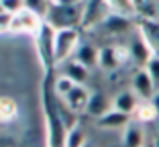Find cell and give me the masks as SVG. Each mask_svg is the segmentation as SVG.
<instances>
[{
    "instance_id": "16",
    "label": "cell",
    "mask_w": 159,
    "mask_h": 147,
    "mask_svg": "<svg viewBox=\"0 0 159 147\" xmlns=\"http://www.w3.org/2000/svg\"><path fill=\"white\" fill-rule=\"evenodd\" d=\"M129 121H131V114H125V113H118V110H110L98 119V127L102 129H120V127H129Z\"/></svg>"
},
{
    "instance_id": "10",
    "label": "cell",
    "mask_w": 159,
    "mask_h": 147,
    "mask_svg": "<svg viewBox=\"0 0 159 147\" xmlns=\"http://www.w3.org/2000/svg\"><path fill=\"white\" fill-rule=\"evenodd\" d=\"M110 102H108V98L102 94V92H92L90 94V100L88 104H86V113L90 114V117H96V119H102L106 113H110Z\"/></svg>"
},
{
    "instance_id": "13",
    "label": "cell",
    "mask_w": 159,
    "mask_h": 147,
    "mask_svg": "<svg viewBox=\"0 0 159 147\" xmlns=\"http://www.w3.org/2000/svg\"><path fill=\"white\" fill-rule=\"evenodd\" d=\"M90 94H92V92H88L84 86H75L74 90H71L67 96H63L61 100H63L74 113H78V110H86V104H88V100H90Z\"/></svg>"
},
{
    "instance_id": "4",
    "label": "cell",
    "mask_w": 159,
    "mask_h": 147,
    "mask_svg": "<svg viewBox=\"0 0 159 147\" xmlns=\"http://www.w3.org/2000/svg\"><path fill=\"white\" fill-rule=\"evenodd\" d=\"M112 12L108 6V0H84V10H82V27L92 29L102 25Z\"/></svg>"
},
{
    "instance_id": "23",
    "label": "cell",
    "mask_w": 159,
    "mask_h": 147,
    "mask_svg": "<svg viewBox=\"0 0 159 147\" xmlns=\"http://www.w3.org/2000/svg\"><path fill=\"white\" fill-rule=\"evenodd\" d=\"M75 86H78V84H74L70 78L59 76V78H57V82H55V86H53V90H55V94L59 96V98H63V96H67L71 90H74Z\"/></svg>"
},
{
    "instance_id": "2",
    "label": "cell",
    "mask_w": 159,
    "mask_h": 147,
    "mask_svg": "<svg viewBox=\"0 0 159 147\" xmlns=\"http://www.w3.org/2000/svg\"><path fill=\"white\" fill-rule=\"evenodd\" d=\"M55 100H51V96H45V113H47V125H49V147H66L67 141V131L70 129L63 125L59 117L57 104H53Z\"/></svg>"
},
{
    "instance_id": "15",
    "label": "cell",
    "mask_w": 159,
    "mask_h": 147,
    "mask_svg": "<svg viewBox=\"0 0 159 147\" xmlns=\"http://www.w3.org/2000/svg\"><path fill=\"white\" fill-rule=\"evenodd\" d=\"M141 35L149 43L151 51L159 55V21H143L141 23Z\"/></svg>"
},
{
    "instance_id": "29",
    "label": "cell",
    "mask_w": 159,
    "mask_h": 147,
    "mask_svg": "<svg viewBox=\"0 0 159 147\" xmlns=\"http://www.w3.org/2000/svg\"><path fill=\"white\" fill-rule=\"evenodd\" d=\"M0 147H14V141L8 135H0Z\"/></svg>"
},
{
    "instance_id": "25",
    "label": "cell",
    "mask_w": 159,
    "mask_h": 147,
    "mask_svg": "<svg viewBox=\"0 0 159 147\" xmlns=\"http://www.w3.org/2000/svg\"><path fill=\"white\" fill-rule=\"evenodd\" d=\"M0 4H2V8H4L6 14H12V16H14V14H19L20 10L25 8L23 0H2Z\"/></svg>"
},
{
    "instance_id": "24",
    "label": "cell",
    "mask_w": 159,
    "mask_h": 147,
    "mask_svg": "<svg viewBox=\"0 0 159 147\" xmlns=\"http://www.w3.org/2000/svg\"><path fill=\"white\" fill-rule=\"evenodd\" d=\"M135 113H137V117H139V121H153V119H157V113L153 110L151 102H143V104H139V108H137Z\"/></svg>"
},
{
    "instance_id": "6",
    "label": "cell",
    "mask_w": 159,
    "mask_h": 147,
    "mask_svg": "<svg viewBox=\"0 0 159 147\" xmlns=\"http://www.w3.org/2000/svg\"><path fill=\"white\" fill-rule=\"evenodd\" d=\"M43 25V19H39L37 14L29 12V10H20L19 14H14L12 21H10V31H16V33H35L39 31V27Z\"/></svg>"
},
{
    "instance_id": "5",
    "label": "cell",
    "mask_w": 159,
    "mask_h": 147,
    "mask_svg": "<svg viewBox=\"0 0 159 147\" xmlns=\"http://www.w3.org/2000/svg\"><path fill=\"white\" fill-rule=\"evenodd\" d=\"M37 47L41 53V59L47 67L55 63V29L51 25H47L43 21V25L37 31Z\"/></svg>"
},
{
    "instance_id": "18",
    "label": "cell",
    "mask_w": 159,
    "mask_h": 147,
    "mask_svg": "<svg viewBox=\"0 0 159 147\" xmlns=\"http://www.w3.org/2000/svg\"><path fill=\"white\" fill-rule=\"evenodd\" d=\"M145 143V133L139 125H129L122 135V147H143Z\"/></svg>"
},
{
    "instance_id": "21",
    "label": "cell",
    "mask_w": 159,
    "mask_h": 147,
    "mask_svg": "<svg viewBox=\"0 0 159 147\" xmlns=\"http://www.w3.org/2000/svg\"><path fill=\"white\" fill-rule=\"evenodd\" d=\"M108 6L112 12L125 14V16L135 12V0H108Z\"/></svg>"
},
{
    "instance_id": "17",
    "label": "cell",
    "mask_w": 159,
    "mask_h": 147,
    "mask_svg": "<svg viewBox=\"0 0 159 147\" xmlns=\"http://www.w3.org/2000/svg\"><path fill=\"white\" fill-rule=\"evenodd\" d=\"M120 49L116 47H102L100 49V59H98V66L102 70H116L120 66Z\"/></svg>"
},
{
    "instance_id": "1",
    "label": "cell",
    "mask_w": 159,
    "mask_h": 147,
    "mask_svg": "<svg viewBox=\"0 0 159 147\" xmlns=\"http://www.w3.org/2000/svg\"><path fill=\"white\" fill-rule=\"evenodd\" d=\"M82 10H84V0L75 4H51L49 12L45 16V23L51 25L55 31L63 29H78L82 27Z\"/></svg>"
},
{
    "instance_id": "31",
    "label": "cell",
    "mask_w": 159,
    "mask_h": 147,
    "mask_svg": "<svg viewBox=\"0 0 159 147\" xmlns=\"http://www.w3.org/2000/svg\"><path fill=\"white\" fill-rule=\"evenodd\" d=\"M49 2H51V4H55V2H57V0H49Z\"/></svg>"
},
{
    "instance_id": "20",
    "label": "cell",
    "mask_w": 159,
    "mask_h": 147,
    "mask_svg": "<svg viewBox=\"0 0 159 147\" xmlns=\"http://www.w3.org/2000/svg\"><path fill=\"white\" fill-rule=\"evenodd\" d=\"M16 117V102L12 98H0V123L12 121Z\"/></svg>"
},
{
    "instance_id": "19",
    "label": "cell",
    "mask_w": 159,
    "mask_h": 147,
    "mask_svg": "<svg viewBox=\"0 0 159 147\" xmlns=\"http://www.w3.org/2000/svg\"><path fill=\"white\" fill-rule=\"evenodd\" d=\"M23 4H25V10L37 14L39 19H43V21H45L47 12L51 8V2L49 0H23Z\"/></svg>"
},
{
    "instance_id": "14",
    "label": "cell",
    "mask_w": 159,
    "mask_h": 147,
    "mask_svg": "<svg viewBox=\"0 0 159 147\" xmlns=\"http://www.w3.org/2000/svg\"><path fill=\"white\" fill-rule=\"evenodd\" d=\"M75 62H80L84 67H94L98 66V59H100V49H96L94 45H90V43H82L78 47V51H75L74 55Z\"/></svg>"
},
{
    "instance_id": "30",
    "label": "cell",
    "mask_w": 159,
    "mask_h": 147,
    "mask_svg": "<svg viewBox=\"0 0 159 147\" xmlns=\"http://www.w3.org/2000/svg\"><path fill=\"white\" fill-rule=\"evenodd\" d=\"M147 147H157V145H155V143H149V145H147Z\"/></svg>"
},
{
    "instance_id": "28",
    "label": "cell",
    "mask_w": 159,
    "mask_h": 147,
    "mask_svg": "<svg viewBox=\"0 0 159 147\" xmlns=\"http://www.w3.org/2000/svg\"><path fill=\"white\" fill-rule=\"evenodd\" d=\"M149 102H151V106H153V110H155V113H157V117H159V88H157V90H155L153 98H151Z\"/></svg>"
},
{
    "instance_id": "11",
    "label": "cell",
    "mask_w": 159,
    "mask_h": 147,
    "mask_svg": "<svg viewBox=\"0 0 159 147\" xmlns=\"http://www.w3.org/2000/svg\"><path fill=\"white\" fill-rule=\"evenodd\" d=\"M63 76L70 78L74 84L82 86V84H86V80H88L90 70L84 67L80 62H75V59H67V62H63Z\"/></svg>"
},
{
    "instance_id": "7",
    "label": "cell",
    "mask_w": 159,
    "mask_h": 147,
    "mask_svg": "<svg viewBox=\"0 0 159 147\" xmlns=\"http://www.w3.org/2000/svg\"><path fill=\"white\" fill-rule=\"evenodd\" d=\"M155 90H157V86H155V82L151 80L149 71L147 70H139L133 76V92H135L139 98L143 100H151L155 94Z\"/></svg>"
},
{
    "instance_id": "12",
    "label": "cell",
    "mask_w": 159,
    "mask_h": 147,
    "mask_svg": "<svg viewBox=\"0 0 159 147\" xmlns=\"http://www.w3.org/2000/svg\"><path fill=\"white\" fill-rule=\"evenodd\" d=\"M100 27H102L106 33H110V35H122V33H126V31L131 29V21H129V16H125V14L110 12L108 19L104 21Z\"/></svg>"
},
{
    "instance_id": "26",
    "label": "cell",
    "mask_w": 159,
    "mask_h": 147,
    "mask_svg": "<svg viewBox=\"0 0 159 147\" xmlns=\"http://www.w3.org/2000/svg\"><path fill=\"white\" fill-rule=\"evenodd\" d=\"M145 70L149 71L151 80H153V82H155V86L159 88V55H153V57H151V62L145 66Z\"/></svg>"
},
{
    "instance_id": "27",
    "label": "cell",
    "mask_w": 159,
    "mask_h": 147,
    "mask_svg": "<svg viewBox=\"0 0 159 147\" xmlns=\"http://www.w3.org/2000/svg\"><path fill=\"white\" fill-rule=\"evenodd\" d=\"M10 21H12V14H0V33L2 31H6V29H10Z\"/></svg>"
},
{
    "instance_id": "9",
    "label": "cell",
    "mask_w": 159,
    "mask_h": 147,
    "mask_svg": "<svg viewBox=\"0 0 159 147\" xmlns=\"http://www.w3.org/2000/svg\"><path fill=\"white\" fill-rule=\"evenodd\" d=\"M129 55H131L137 63H141V66H147V63L151 62V57H153V51H151L149 43L143 39V35H139L137 39H133L131 47H129Z\"/></svg>"
},
{
    "instance_id": "8",
    "label": "cell",
    "mask_w": 159,
    "mask_h": 147,
    "mask_svg": "<svg viewBox=\"0 0 159 147\" xmlns=\"http://www.w3.org/2000/svg\"><path fill=\"white\" fill-rule=\"evenodd\" d=\"M112 108L118 110V113H125V114H131L139 108V96L135 94L133 90H122L114 96L112 100Z\"/></svg>"
},
{
    "instance_id": "22",
    "label": "cell",
    "mask_w": 159,
    "mask_h": 147,
    "mask_svg": "<svg viewBox=\"0 0 159 147\" xmlns=\"http://www.w3.org/2000/svg\"><path fill=\"white\" fill-rule=\"evenodd\" d=\"M86 145V135L80 127H74L67 131V141L66 147H84Z\"/></svg>"
},
{
    "instance_id": "3",
    "label": "cell",
    "mask_w": 159,
    "mask_h": 147,
    "mask_svg": "<svg viewBox=\"0 0 159 147\" xmlns=\"http://www.w3.org/2000/svg\"><path fill=\"white\" fill-rule=\"evenodd\" d=\"M78 47H80V33H78V29L55 31V63L67 62L71 55H75Z\"/></svg>"
}]
</instances>
